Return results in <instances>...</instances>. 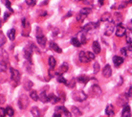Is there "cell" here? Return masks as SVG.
Instances as JSON below:
<instances>
[{"label": "cell", "instance_id": "1", "mask_svg": "<svg viewBox=\"0 0 132 117\" xmlns=\"http://www.w3.org/2000/svg\"><path fill=\"white\" fill-rule=\"evenodd\" d=\"M79 60L82 64H88L91 60H95V54L88 51H80L79 54Z\"/></svg>", "mask_w": 132, "mask_h": 117}, {"label": "cell", "instance_id": "2", "mask_svg": "<svg viewBox=\"0 0 132 117\" xmlns=\"http://www.w3.org/2000/svg\"><path fill=\"white\" fill-rule=\"evenodd\" d=\"M29 105V98L26 95H20V97L18 98V101H17V106L20 110H25Z\"/></svg>", "mask_w": 132, "mask_h": 117}, {"label": "cell", "instance_id": "3", "mask_svg": "<svg viewBox=\"0 0 132 117\" xmlns=\"http://www.w3.org/2000/svg\"><path fill=\"white\" fill-rule=\"evenodd\" d=\"M72 97L77 102H83L87 99V95L82 90H76L73 92Z\"/></svg>", "mask_w": 132, "mask_h": 117}, {"label": "cell", "instance_id": "4", "mask_svg": "<svg viewBox=\"0 0 132 117\" xmlns=\"http://www.w3.org/2000/svg\"><path fill=\"white\" fill-rule=\"evenodd\" d=\"M10 72H11V79H12V81H13L15 83V84H19L20 79H21V75H20L19 71L13 68V67H11Z\"/></svg>", "mask_w": 132, "mask_h": 117}, {"label": "cell", "instance_id": "5", "mask_svg": "<svg viewBox=\"0 0 132 117\" xmlns=\"http://www.w3.org/2000/svg\"><path fill=\"white\" fill-rule=\"evenodd\" d=\"M33 52L34 51H33V49L31 48L30 45L24 49V56H25V59H26L27 61H28L30 64H32V65H33V60H32V55H33Z\"/></svg>", "mask_w": 132, "mask_h": 117}, {"label": "cell", "instance_id": "6", "mask_svg": "<svg viewBox=\"0 0 132 117\" xmlns=\"http://www.w3.org/2000/svg\"><path fill=\"white\" fill-rule=\"evenodd\" d=\"M55 111L57 112V113H60V114H63V115H65L66 117H71L72 116V112H70L65 107H63V106H57L55 108Z\"/></svg>", "mask_w": 132, "mask_h": 117}, {"label": "cell", "instance_id": "7", "mask_svg": "<svg viewBox=\"0 0 132 117\" xmlns=\"http://www.w3.org/2000/svg\"><path fill=\"white\" fill-rule=\"evenodd\" d=\"M117 103L119 105L120 107H126L127 106V103H128V97L126 96V93L121 94L118 99H117Z\"/></svg>", "mask_w": 132, "mask_h": 117}, {"label": "cell", "instance_id": "8", "mask_svg": "<svg viewBox=\"0 0 132 117\" xmlns=\"http://www.w3.org/2000/svg\"><path fill=\"white\" fill-rule=\"evenodd\" d=\"M99 27V22H89V23H87L86 25L82 27V29L81 31L82 32H89V31H92L94 29H96Z\"/></svg>", "mask_w": 132, "mask_h": 117}, {"label": "cell", "instance_id": "9", "mask_svg": "<svg viewBox=\"0 0 132 117\" xmlns=\"http://www.w3.org/2000/svg\"><path fill=\"white\" fill-rule=\"evenodd\" d=\"M126 31H127V29H126V27L122 26V24H120V25H118L117 28H116V36L119 37H123L126 34Z\"/></svg>", "mask_w": 132, "mask_h": 117}, {"label": "cell", "instance_id": "10", "mask_svg": "<svg viewBox=\"0 0 132 117\" xmlns=\"http://www.w3.org/2000/svg\"><path fill=\"white\" fill-rule=\"evenodd\" d=\"M114 30H115V24L113 23V22L107 24V25H106V27H105L104 35H105V36H107V37H109V36H111V35L113 34Z\"/></svg>", "mask_w": 132, "mask_h": 117}, {"label": "cell", "instance_id": "11", "mask_svg": "<svg viewBox=\"0 0 132 117\" xmlns=\"http://www.w3.org/2000/svg\"><path fill=\"white\" fill-rule=\"evenodd\" d=\"M102 75L104 78H110L112 75V68L109 64H106L102 69Z\"/></svg>", "mask_w": 132, "mask_h": 117}, {"label": "cell", "instance_id": "12", "mask_svg": "<svg viewBox=\"0 0 132 117\" xmlns=\"http://www.w3.org/2000/svg\"><path fill=\"white\" fill-rule=\"evenodd\" d=\"M36 41L41 47H45L47 43V38L43 35H36Z\"/></svg>", "mask_w": 132, "mask_h": 117}, {"label": "cell", "instance_id": "13", "mask_svg": "<svg viewBox=\"0 0 132 117\" xmlns=\"http://www.w3.org/2000/svg\"><path fill=\"white\" fill-rule=\"evenodd\" d=\"M125 61V59L122 57H119V56H114L113 57V64L116 67H120L123 64Z\"/></svg>", "mask_w": 132, "mask_h": 117}, {"label": "cell", "instance_id": "14", "mask_svg": "<svg viewBox=\"0 0 132 117\" xmlns=\"http://www.w3.org/2000/svg\"><path fill=\"white\" fill-rule=\"evenodd\" d=\"M49 47L51 50L55 51V52H56V53L60 54L61 52H62V50H61V48H60L57 44L56 43V42H54V41H50L49 42Z\"/></svg>", "mask_w": 132, "mask_h": 117}, {"label": "cell", "instance_id": "15", "mask_svg": "<svg viewBox=\"0 0 132 117\" xmlns=\"http://www.w3.org/2000/svg\"><path fill=\"white\" fill-rule=\"evenodd\" d=\"M91 92H92L94 96H100L102 94V89H101V87L98 84H94L91 87Z\"/></svg>", "mask_w": 132, "mask_h": 117}, {"label": "cell", "instance_id": "16", "mask_svg": "<svg viewBox=\"0 0 132 117\" xmlns=\"http://www.w3.org/2000/svg\"><path fill=\"white\" fill-rule=\"evenodd\" d=\"M121 117H131V108H130L128 105L126 106V107H123Z\"/></svg>", "mask_w": 132, "mask_h": 117}, {"label": "cell", "instance_id": "17", "mask_svg": "<svg viewBox=\"0 0 132 117\" xmlns=\"http://www.w3.org/2000/svg\"><path fill=\"white\" fill-rule=\"evenodd\" d=\"M105 113L106 115L108 117H112L114 116V114H115V112H114V107H113V105L109 104L106 106L105 107Z\"/></svg>", "mask_w": 132, "mask_h": 117}, {"label": "cell", "instance_id": "18", "mask_svg": "<svg viewBox=\"0 0 132 117\" xmlns=\"http://www.w3.org/2000/svg\"><path fill=\"white\" fill-rule=\"evenodd\" d=\"M122 15L120 13H115V17H114V20H113L112 22L115 25H120V24L122 23Z\"/></svg>", "mask_w": 132, "mask_h": 117}, {"label": "cell", "instance_id": "19", "mask_svg": "<svg viewBox=\"0 0 132 117\" xmlns=\"http://www.w3.org/2000/svg\"><path fill=\"white\" fill-rule=\"evenodd\" d=\"M68 64L67 63H63V64H61V65L60 66V68H59V71H57V73H59V75H62L63 73H65V72H67L68 71Z\"/></svg>", "mask_w": 132, "mask_h": 117}, {"label": "cell", "instance_id": "20", "mask_svg": "<svg viewBox=\"0 0 132 117\" xmlns=\"http://www.w3.org/2000/svg\"><path fill=\"white\" fill-rule=\"evenodd\" d=\"M48 98H49V102L53 105L56 104L59 101H60V97H59V96H56V95H55V94H53V93L49 94V95H48Z\"/></svg>", "mask_w": 132, "mask_h": 117}, {"label": "cell", "instance_id": "21", "mask_svg": "<svg viewBox=\"0 0 132 117\" xmlns=\"http://www.w3.org/2000/svg\"><path fill=\"white\" fill-rule=\"evenodd\" d=\"M39 100L42 102V103H47L49 102V98H48V94L46 93L45 90H42L39 93Z\"/></svg>", "mask_w": 132, "mask_h": 117}, {"label": "cell", "instance_id": "22", "mask_svg": "<svg viewBox=\"0 0 132 117\" xmlns=\"http://www.w3.org/2000/svg\"><path fill=\"white\" fill-rule=\"evenodd\" d=\"M111 20V13H102V17H101V19H100V21L101 22H106V21H110Z\"/></svg>", "mask_w": 132, "mask_h": 117}, {"label": "cell", "instance_id": "23", "mask_svg": "<svg viewBox=\"0 0 132 117\" xmlns=\"http://www.w3.org/2000/svg\"><path fill=\"white\" fill-rule=\"evenodd\" d=\"M71 112H72V114L75 117H79L82 115V112L80 111V110H79V107H72V108H71Z\"/></svg>", "mask_w": 132, "mask_h": 117}, {"label": "cell", "instance_id": "24", "mask_svg": "<svg viewBox=\"0 0 132 117\" xmlns=\"http://www.w3.org/2000/svg\"><path fill=\"white\" fill-rule=\"evenodd\" d=\"M92 49L94 51V54H100L101 53V45L98 41H94L92 44Z\"/></svg>", "mask_w": 132, "mask_h": 117}, {"label": "cell", "instance_id": "25", "mask_svg": "<svg viewBox=\"0 0 132 117\" xmlns=\"http://www.w3.org/2000/svg\"><path fill=\"white\" fill-rule=\"evenodd\" d=\"M89 80L90 78L85 76V75H80V76H79V77L77 78V81L79 82V83H81V84H87L89 82Z\"/></svg>", "mask_w": 132, "mask_h": 117}, {"label": "cell", "instance_id": "26", "mask_svg": "<svg viewBox=\"0 0 132 117\" xmlns=\"http://www.w3.org/2000/svg\"><path fill=\"white\" fill-rule=\"evenodd\" d=\"M48 64H49L50 69H55V66H56V59H55L53 56H50L49 59H48Z\"/></svg>", "mask_w": 132, "mask_h": 117}, {"label": "cell", "instance_id": "27", "mask_svg": "<svg viewBox=\"0 0 132 117\" xmlns=\"http://www.w3.org/2000/svg\"><path fill=\"white\" fill-rule=\"evenodd\" d=\"M126 36V43L132 44V30L131 29H127Z\"/></svg>", "mask_w": 132, "mask_h": 117}, {"label": "cell", "instance_id": "28", "mask_svg": "<svg viewBox=\"0 0 132 117\" xmlns=\"http://www.w3.org/2000/svg\"><path fill=\"white\" fill-rule=\"evenodd\" d=\"M31 113L34 117H39L40 116V110L37 107H34L31 108Z\"/></svg>", "mask_w": 132, "mask_h": 117}, {"label": "cell", "instance_id": "29", "mask_svg": "<svg viewBox=\"0 0 132 117\" xmlns=\"http://www.w3.org/2000/svg\"><path fill=\"white\" fill-rule=\"evenodd\" d=\"M34 87V84L33 82H31L30 80H26L25 81V83H24V88L26 89L27 91H30Z\"/></svg>", "mask_w": 132, "mask_h": 117}, {"label": "cell", "instance_id": "30", "mask_svg": "<svg viewBox=\"0 0 132 117\" xmlns=\"http://www.w3.org/2000/svg\"><path fill=\"white\" fill-rule=\"evenodd\" d=\"M30 97L32 98L34 101H38V100H39V94L37 93L36 90H31Z\"/></svg>", "mask_w": 132, "mask_h": 117}, {"label": "cell", "instance_id": "31", "mask_svg": "<svg viewBox=\"0 0 132 117\" xmlns=\"http://www.w3.org/2000/svg\"><path fill=\"white\" fill-rule=\"evenodd\" d=\"M15 34H16V32H15V29H11V30L8 31V37L10 38L11 40H13L14 38H15Z\"/></svg>", "mask_w": 132, "mask_h": 117}, {"label": "cell", "instance_id": "32", "mask_svg": "<svg viewBox=\"0 0 132 117\" xmlns=\"http://www.w3.org/2000/svg\"><path fill=\"white\" fill-rule=\"evenodd\" d=\"M71 43H72L75 47H79L80 45H81L80 40H79V38H77V37H72V38H71Z\"/></svg>", "mask_w": 132, "mask_h": 117}, {"label": "cell", "instance_id": "33", "mask_svg": "<svg viewBox=\"0 0 132 117\" xmlns=\"http://www.w3.org/2000/svg\"><path fill=\"white\" fill-rule=\"evenodd\" d=\"M86 17H87V14H84V13H79V14L76 17V19L78 22H82Z\"/></svg>", "mask_w": 132, "mask_h": 117}, {"label": "cell", "instance_id": "34", "mask_svg": "<svg viewBox=\"0 0 132 117\" xmlns=\"http://www.w3.org/2000/svg\"><path fill=\"white\" fill-rule=\"evenodd\" d=\"M8 59H9V56H8V54L3 50V49H1V60H3V61H6L8 63Z\"/></svg>", "mask_w": 132, "mask_h": 117}, {"label": "cell", "instance_id": "35", "mask_svg": "<svg viewBox=\"0 0 132 117\" xmlns=\"http://www.w3.org/2000/svg\"><path fill=\"white\" fill-rule=\"evenodd\" d=\"M57 82H59V83H60V84H66V85H67V83H68V81L66 80L62 75H59V76H57Z\"/></svg>", "mask_w": 132, "mask_h": 117}, {"label": "cell", "instance_id": "36", "mask_svg": "<svg viewBox=\"0 0 132 117\" xmlns=\"http://www.w3.org/2000/svg\"><path fill=\"white\" fill-rule=\"evenodd\" d=\"M76 85V80L75 79H71L70 81H68V83H67V87H70V88H73V87H75Z\"/></svg>", "mask_w": 132, "mask_h": 117}, {"label": "cell", "instance_id": "37", "mask_svg": "<svg viewBox=\"0 0 132 117\" xmlns=\"http://www.w3.org/2000/svg\"><path fill=\"white\" fill-rule=\"evenodd\" d=\"M0 65H1V72H5V71L7 70L8 63H6V61H3V60H1V64H0Z\"/></svg>", "mask_w": 132, "mask_h": 117}, {"label": "cell", "instance_id": "38", "mask_svg": "<svg viewBox=\"0 0 132 117\" xmlns=\"http://www.w3.org/2000/svg\"><path fill=\"white\" fill-rule=\"evenodd\" d=\"M6 111H7V115H9V116H13V114H14V111H13V107H8L6 108Z\"/></svg>", "mask_w": 132, "mask_h": 117}, {"label": "cell", "instance_id": "39", "mask_svg": "<svg viewBox=\"0 0 132 117\" xmlns=\"http://www.w3.org/2000/svg\"><path fill=\"white\" fill-rule=\"evenodd\" d=\"M91 12H92V9H91V8H82L79 13H84V14H87V15H88Z\"/></svg>", "mask_w": 132, "mask_h": 117}, {"label": "cell", "instance_id": "40", "mask_svg": "<svg viewBox=\"0 0 132 117\" xmlns=\"http://www.w3.org/2000/svg\"><path fill=\"white\" fill-rule=\"evenodd\" d=\"M48 74H49L50 78H54V77L59 76V73H57V72H56L54 69H49V72H48Z\"/></svg>", "mask_w": 132, "mask_h": 117}, {"label": "cell", "instance_id": "41", "mask_svg": "<svg viewBox=\"0 0 132 117\" xmlns=\"http://www.w3.org/2000/svg\"><path fill=\"white\" fill-rule=\"evenodd\" d=\"M93 69H94V73L97 74L98 72H99L100 70V64L98 61H95V64H94V65H93Z\"/></svg>", "mask_w": 132, "mask_h": 117}, {"label": "cell", "instance_id": "42", "mask_svg": "<svg viewBox=\"0 0 132 117\" xmlns=\"http://www.w3.org/2000/svg\"><path fill=\"white\" fill-rule=\"evenodd\" d=\"M5 43H6V38H5V36L3 35V33L1 32L0 33V44H1V46H3Z\"/></svg>", "mask_w": 132, "mask_h": 117}, {"label": "cell", "instance_id": "43", "mask_svg": "<svg viewBox=\"0 0 132 117\" xmlns=\"http://www.w3.org/2000/svg\"><path fill=\"white\" fill-rule=\"evenodd\" d=\"M4 3H5V6L9 9V10L13 13V9H12V4H11L10 0H4Z\"/></svg>", "mask_w": 132, "mask_h": 117}, {"label": "cell", "instance_id": "44", "mask_svg": "<svg viewBox=\"0 0 132 117\" xmlns=\"http://www.w3.org/2000/svg\"><path fill=\"white\" fill-rule=\"evenodd\" d=\"M121 54H122V57H126L128 55V51H127V48L126 47H123L121 49Z\"/></svg>", "mask_w": 132, "mask_h": 117}, {"label": "cell", "instance_id": "45", "mask_svg": "<svg viewBox=\"0 0 132 117\" xmlns=\"http://www.w3.org/2000/svg\"><path fill=\"white\" fill-rule=\"evenodd\" d=\"M81 32H82V31H81ZM85 32H82V33L80 34V37H81V40H80V42H81V43H85L86 42V36H85Z\"/></svg>", "mask_w": 132, "mask_h": 117}, {"label": "cell", "instance_id": "46", "mask_svg": "<svg viewBox=\"0 0 132 117\" xmlns=\"http://www.w3.org/2000/svg\"><path fill=\"white\" fill-rule=\"evenodd\" d=\"M7 114V111H6V108H3V107H1L0 108V117H5Z\"/></svg>", "mask_w": 132, "mask_h": 117}, {"label": "cell", "instance_id": "47", "mask_svg": "<svg viewBox=\"0 0 132 117\" xmlns=\"http://www.w3.org/2000/svg\"><path fill=\"white\" fill-rule=\"evenodd\" d=\"M36 0H26V3L28 6H35Z\"/></svg>", "mask_w": 132, "mask_h": 117}, {"label": "cell", "instance_id": "48", "mask_svg": "<svg viewBox=\"0 0 132 117\" xmlns=\"http://www.w3.org/2000/svg\"><path fill=\"white\" fill-rule=\"evenodd\" d=\"M126 96H127L128 98H131L132 97V87H130L128 89L126 90Z\"/></svg>", "mask_w": 132, "mask_h": 117}, {"label": "cell", "instance_id": "49", "mask_svg": "<svg viewBox=\"0 0 132 117\" xmlns=\"http://www.w3.org/2000/svg\"><path fill=\"white\" fill-rule=\"evenodd\" d=\"M30 46H31V48H32V49H33V51L35 50V51H36V53H38V54L40 53L39 49H38V48H37V47H36V45H35V44L31 43V44H30Z\"/></svg>", "mask_w": 132, "mask_h": 117}, {"label": "cell", "instance_id": "50", "mask_svg": "<svg viewBox=\"0 0 132 117\" xmlns=\"http://www.w3.org/2000/svg\"><path fill=\"white\" fill-rule=\"evenodd\" d=\"M60 96H59V97H60V100L62 101V102H63V101H65V99H66V98H65V93H63V92H60Z\"/></svg>", "mask_w": 132, "mask_h": 117}, {"label": "cell", "instance_id": "51", "mask_svg": "<svg viewBox=\"0 0 132 117\" xmlns=\"http://www.w3.org/2000/svg\"><path fill=\"white\" fill-rule=\"evenodd\" d=\"M11 13H7V12L5 13H4V18H3L4 21H6V20L8 19V17H9L11 15Z\"/></svg>", "mask_w": 132, "mask_h": 117}, {"label": "cell", "instance_id": "52", "mask_svg": "<svg viewBox=\"0 0 132 117\" xmlns=\"http://www.w3.org/2000/svg\"><path fill=\"white\" fill-rule=\"evenodd\" d=\"M127 48V51L128 52H130L131 53V55H132V44H128V46L126 47Z\"/></svg>", "mask_w": 132, "mask_h": 117}, {"label": "cell", "instance_id": "53", "mask_svg": "<svg viewBox=\"0 0 132 117\" xmlns=\"http://www.w3.org/2000/svg\"><path fill=\"white\" fill-rule=\"evenodd\" d=\"M47 14H48V13H47V12H45V11H43V12H41V13H39L40 17H46Z\"/></svg>", "mask_w": 132, "mask_h": 117}, {"label": "cell", "instance_id": "54", "mask_svg": "<svg viewBox=\"0 0 132 117\" xmlns=\"http://www.w3.org/2000/svg\"><path fill=\"white\" fill-rule=\"evenodd\" d=\"M53 117H61V114L60 113H57V112H56V113L54 114Z\"/></svg>", "mask_w": 132, "mask_h": 117}, {"label": "cell", "instance_id": "55", "mask_svg": "<svg viewBox=\"0 0 132 117\" xmlns=\"http://www.w3.org/2000/svg\"><path fill=\"white\" fill-rule=\"evenodd\" d=\"M103 3H104V0H99L100 6H102V5H103Z\"/></svg>", "mask_w": 132, "mask_h": 117}, {"label": "cell", "instance_id": "56", "mask_svg": "<svg viewBox=\"0 0 132 117\" xmlns=\"http://www.w3.org/2000/svg\"><path fill=\"white\" fill-rule=\"evenodd\" d=\"M4 101H5V99H4V96H3V95H1V104H3Z\"/></svg>", "mask_w": 132, "mask_h": 117}, {"label": "cell", "instance_id": "57", "mask_svg": "<svg viewBox=\"0 0 132 117\" xmlns=\"http://www.w3.org/2000/svg\"><path fill=\"white\" fill-rule=\"evenodd\" d=\"M79 1H82V0H79Z\"/></svg>", "mask_w": 132, "mask_h": 117}, {"label": "cell", "instance_id": "58", "mask_svg": "<svg viewBox=\"0 0 132 117\" xmlns=\"http://www.w3.org/2000/svg\"><path fill=\"white\" fill-rule=\"evenodd\" d=\"M131 24H132V19H131Z\"/></svg>", "mask_w": 132, "mask_h": 117}]
</instances>
